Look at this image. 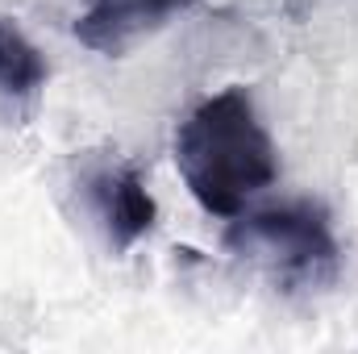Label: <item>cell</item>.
<instances>
[{
	"label": "cell",
	"mask_w": 358,
	"mask_h": 354,
	"mask_svg": "<svg viewBox=\"0 0 358 354\" xmlns=\"http://www.w3.org/2000/svg\"><path fill=\"white\" fill-rule=\"evenodd\" d=\"M176 163L200 208L238 217L250 196L275 183L279 155L250 96L225 88L208 96L176 134Z\"/></svg>",
	"instance_id": "1"
},
{
	"label": "cell",
	"mask_w": 358,
	"mask_h": 354,
	"mask_svg": "<svg viewBox=\"0 0 358 354\" xmlns=\"http://www.w3.org/2000/svg\"><path fill=\"white\" fill-rule=\"evenodd\" d=\"M229 246L263 255L287 283H325L338 271V242L325 213L308 200L255 213L229 229Z\"/></svg>",
	"instance_id": "2"
},
{
	"label": "cell",
	"mask_w": 358,
	"mask_h": 354,
	"mask_svg": "<svg viewBox=\"0 0 358 354\" xmlns=\"http://www.w3.org/2000/svg\"><path fill=\"white\" fill-rule=\"evenodd\" d=\"M46 84V59L42 50L8 21L0 17V92L13 100H29Z\"/></svg>",
	"instance_id": "5"
},
{
	"label": "cell",
	"mask_w": 358,
	"mask_h": 354,
	"mask_svg": "<svg viewBox=\"0 0 358 354\" xmlns=\"http://www.w3.org/2000/svg\"><path fill=\"white\" fill-rule=\"evenodd\" d=\"M88 200L113 250H129L155 225V196L146 192V183L134 167H121V163L96 167L88 176Z\"/></svg>",
	"instance_id": "3"
},
{
	"label": "cell",
	"mask_w": 358,
	"mask_h": 354,
	"mask_svg": "<svg viewBox=\"0 0 358 354\" xmlns=\"http://www.w3.org/2000/svg\"><path fill=\"white\" fill-rule=\"evenodd\" d=\"M187 4H196V0H84L76 38L100 55H121L142 34L159 29L167 17L183 13Z\"/></svg>",
	"instance_id": "4"
}]
</instances>
